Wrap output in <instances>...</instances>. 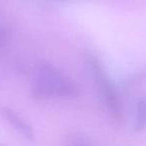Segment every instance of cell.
I'll return each instance as SVG.
<instances>
[{"mask_svg":"<svg viewBox=\"0 0 146 146\" xmlns=\"http://www.w3.org/2000/svg\"><path fill=\"white\" fill-rule=\"evenodd\" d=\"M32 94L39 100L49 98H75L80 88L67 75L48 62L36 67L33 79Z\"/></svg>","mask_w":146,"mask_h":146,"instance_id":"cell-1","label":"cell"},{"mask_svg":"<svg viewBox=\"0 0 146 146\" xmlns=\"http://www.w3.org/2000/svg\"><path fill=\"white\" fill-rule=\"evenodd\" d=\"M88 66L90 68V72L92 74L96 87L104 103L106 104L108 109L116 120H120L121 115H122L120 102H119L118 96H117L111 81L104 72L98 60H96L94 57H88Z\"/></svg>","mask_w":146,"mask_h":146,"instance_id":"cell-2","label":"cell"},{"mask_svg":"<svg viewBox=\"0 0 146 146\" xmlns=\"http://www.w3.org/2000/svg\"><path fill=\"white\" fill-rule=\"evenodd\" d=\"M0 115L3 117L4 120H6L12 128H14L16 131L26 137L27 139H33L34 138V134H33L32 128L20 118L18 115H16L15 112H13L9 108H0Z\"/></svg>","mask_w":146,"mask_h":146,"instance_id":"cell-3","label":"cell"},{"mask_svg":"<svg viewBox=\"0 0 146 146\" xmlns=\"http://www.w3.org/2000/svg\"><path fill=\"white\" fill-rule=\"evenodd\" d=\"M137 114L134 130L136 132L142 131L146 128V100L141 99L137 103Z\"/></svg>","mask_w":146,"mask_h":146,"instance_id":"cell-4","label":"cell"},{"mask_svg":"<svg viewBox=\"0 0 146 146\" xmlns=\"http://www.w3.org/2000/svg\"><path fill=\"white\" fill-rule=\"evenodd\" d=\"M11 39V30L7 26L0 25V49L3 48Z\"/></svg>","mask_w":146,"mask_h":146,"instance_id":"cell-5","label":"cell"}]
</instances>
